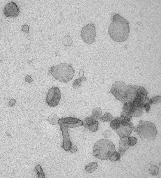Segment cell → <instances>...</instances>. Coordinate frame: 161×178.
I'll return each mask as SVG.
<instances>
[{"label":"cell","mask_w":161,"mask_h":178,"mask_svg":"<svg viewBox=\"0 0 161 178\" xmlns=\"http://www.w3.org/2000/svg\"><path fill=\"white\" fill-rule=\"evenodd\" d=\"M99 122L97 121L95 123L89 125H86L84 122L83 125L85 128H89L90 131L93 132H96L98 129Z\"/></svg>","instance_id":"9a60e30c"},{"label":"cell","mask_w":161,"mask_h":178,"mask_svg":"<svg viewBox=\"0 0 161 178\" xmlns=\"http://www.w3.org/2000/svg\"><path fill=\"white\" fill-rule=\"evenodd\" d=\"M35 170L39 178H45V173L40 165H38L35 167Z\"/></svg>","instance_id":"e0dca14e"},{"label":"cell","mask_w":161,"mask_h":178,"mask_svg":"<svg viewBox=\"0 0 161 178\" xmlns=\"http://www.w3.org/2000/svg\"><path fill=\"white\" fill-rule=\"evenodd\" d=\"M131 108L130 104H124L123 110L124 111L126 112L128 114L129 113L130 111Z\"/></svg>","instance_id":"83f0119b"},{"label":"cell","mask_w":161,"mask_h":178,"mask_svg":"<svg viewBox=\"0 0 161 178\" xmlns=\"http://www.w3.org/2000/svg\"><path fill=\"white\" fill-rule=\"evenodd\" d=\"M118 153L120 154L121 156H123L125 155V151L123 149L119 148Z\"/></svg>","instance_id":"e575fe53"},{"label":"cell","mask_w":161,"mask_h":178,"mask_svg":"<svg viewBox=\"0 0 161 178\" xmlns=\"http://www.w3.org/2000/svg\"><path fill=\"white\" fill-rule=\"evenodd\" d=\"M129 144L131 146H133L136 144L137 142V138L133 137H129Z\"/></svg>","instance_id":"4316f807"},{"label":"cell","mask_w":161,"mask_h":178,"mask_svg":"<svg viewBox=\"0 0 161 178\" xmlns=\"http://www.w3.org/2000/svg\"><path fill=\"white\" fill-rule=\"evenodd\" d=\"M116 151L115 146L112 142L107 139H101L95 144L93 155L99 160H108Z\"/></svg>","instance_id":"277c9868"},{"label":"cell","mask_w":161,"mask_h":178,"mask_svg":"<svg viewBox=\"0 0 161 178\" xmlns=\"http://www.w3.org/2000/svg\"><path fill=\"white\" fill-rule=\"evenodd\" d=\"M46 97V102L50 107H54L58 105L61 97V94L58 87H52L49 89Z\"/></svg>","instance_id":"ba28073f"},{"label":"cell","mask_w":161,"mask_h":178,"mask_svg":"<svg viewBox=\"0 0 161 178\" xmlns=\"http://www.w3.org/2000/svg\"><path fill=\"white\" fill-rule=\"evenodd\" d=\"M128 115V113L123 111L121 114V117L123 118L127 117Z\"/></svg>","instance_id":"d590c367"},{"label":"cell","mask_w":161,"mask_h":178,"mask_svg":"<svg viewBox=\"0 0 161 178\" xmlns=\"http://www.w3.org/2000/svg\"><path fill=\"white\" fill-rule=\"evenodd\" d=\"M25 80L26 82L31 83L33 82V79L31 77L28 75L26 76L25 77Z\"/></svg>","instance_id":"d6a6232c"},{"label":"cell","mask_w":161,"mask_h":178,"mask_svg":"<svg viewBox=\"0 0 161 178\" xmlns=\"http://www.w3.org/2000/svg\"><path fill=\"white\" fill-rule=\"evenodd\" d=\"M149 171L153 176H156L158 175L159 172V168L155 165H153L149 169Z\"/></svg>","instance_id":"603a6c76"},{"label":"cell","mask_w":161,"mask_h":178,"mask_svg":"<svg viewBox=\"0 0 161 178\" xmlns=\"http://www.w3.org/2000/svg\"><path fill=\"white\" fill-rule=\"evenodd\" d=\"M86 80H87V78L86 77H80L79 78L75 79L73 83V88L75 89L80 88L82 85V81H86Z\"/></svg>","instance_id":"2e32d148"},{"label":"cell","mask_w":161,"mask_h":178,"mask_svg":"<svg viewBox=\"0 0 161 178\" xmlns=\"http://www.w3.org/2000/svg\"><path fill=\"white\" fill-rule=\"evenodd\" d=\"M3 11L5 15L8 17H17L20 13L19 8L16 3L14 2L7 3Z\"/></svg>","instance_id":"9c48e42d"},{"label":"cell","mask_w":161,"mask_h":178,"mask_svg":"<svg viewBox=\"0 0 161 178\" xmlns=\"http://www.w3.org/2000/svg\"><path fill=\"white\" fill-rule=\"evenodd\" d=\"M16 101H15L14 99L11 100L9 102V105L10 107L13 106L16 103Z\"/></svg>","instance_id":"836d02e7"},{"label":"cell","mask_w":161,"mask_h":178,"mask_svg":"<svg viewBox=\"0 0 161 178\" xmlns=\"http://www.w3.org/2000/svg\"><path fill=\"white\" fill-rule=\"evenodd\" d=\"M78 149L77 146L72 144L69 149V151L72 153H75Z\"/></svg>","instance_id":"f546056e"},{"label":"cell","mask_w":161,"mask_h":178,"mask_svg":"<svg viewBox=\"0 0 161 178\" xmlns=\"http://www.w3.org/2000/svg\"><path fill=\"white\" fill-rule=\"evenodd\" d=\"M29 27L28 25H25L22 27V31L23 32L29 34Z\"/></svg>","instance_id":"f1b7e54d"},{"label":"cell","mask_w":161,"mask_h":178,"mask_svg":"<svg viewBox=\"0 0 161 178\" xmlns=\"http://www.w3.org/2000/svg\"><path fill=\"white\" fill-rule=\"evenodd\" d=\"M113 119L111 113H105L103 117H102L100 120L101 121L105 122L107 121H111Z\"/></svg>","instance_id":"44dd1931"},{"label":"cell","mask_w":161,"mask_h":178,"mask_svg":"<svg viewBox=\"0 0 161 178\" xmlns=\"http://www.w3.org/2000/svg\"><path fill=\"white\" fill-rule=\"evenodd\" d=\"M62 40L63 45L66 46L71 45L73 42L72 39L69 36H66L63 38Z\"/></svg>","instance_id":"d6986e66"},{"label":"cell","mask_w":161,"mask_h":178,"mask_svg":"<svg viewBox=\"0 0 161 178\" xmlns=\"http://www.w3.org/2000/svg\"><path fill=\"white\" fill-rule=\"evenodd\" d=\"M131 146L129 144V136L121 137L119 141V148L123 149L125 151L128 149Z\"/></svg>","instance_id":"7c38bea8"},{"label":"cell","mask_w":161,"mask_h":178,"mask_svg":"<svg viewBox=\"0 0 161 178\" xmlns=\"http://www.w3.org/2000/svg\"><path fill=\"white\" fill-rule=\"evenodd\" d=\"M130 22L121 16L116 13L113 16L112 21L108 27L110 37L116 42H123L128 39L130 30Z\"/></svg>","instance_id":"6da1fadb"},{"label":"cell","mask_w":161,"mask_h":178,"mask_svg":"<svg viewBox=\"0 0 161 178\" xmlns=\"http://www.w3.org/2000/svg\"><path fill=\"white\" fill-rule=\"evenodd\" d=\"M115 118L119 120L120 121L121 125L122 126L129 125L132 128H134L135 126H133V124L131 121H128L126 120H125L123 118L120 117H117Z\"/></svg>","instance_id":"ac0fdd59"},{"label":"cell","mask_w":161,"mask_h":178,"mask_svg":"<svg viewBox=\"0 0 161 178\" xmlns=\"http://www.w3.org/2000/svg\"><path fill=\"white\" fill-rule=\"evenodd\" d=\"M115 119L111 121L110 123V126L111 128L114 130H116L121 125L120 121L115 118Z\"/></svg>","instance_id":"ffe728a7"},{"label":"cell","mask_w":161,"mask_h":178,"mask_svg":"<svg viewBox=\"0 0 161 178\" xmlns=\"http://www.w3.org/2000/svg\"><path fill=\"white\" fill-rule=\"evenodd\" d=\"M121 156L120 154L116 151L113 153L109 157V159L112 161H120Z\"/></svg>","instance_id":"cb8c5ba5"},{"label":"cell","mask_w":161,"mask_h":178,"mask_svg":"<svg viewBox=\"0 0 161 178\" xmlns=\"http://www.w3.org/2000/svg\"><path fill=\"white\" fill-rule=\"evenodd\" d=\"M151 105L149 104L148 102H146L145 104V110L146 111L147 113H148L149 111L151 108Z\"/></svg>","instance_id":"1f68e13d"},{"label":"cell","mask_w":161,"mask_h":178,"mask_svg":"<svg viewBox=\"0 0 161 178\" xmlns=\"http://www.w3.org/2000/svg\"><path fill=\"white\" fill-rule=\"evenodd\" d=\"M96 118L91 116L86 118L84 123L86 125H89L95 123L97 120Z\"/></svg>","instance_id":"d4e9b609"},{"label":"cell","mask_w":161,"mask_h":178,"mask_svg":"<svg viewBox=\"0 0 161 178\" xmlns=\"http://www.w3.org/2000/svg\"><path fill=\"white\" fill-rule=\"evenodd\" d=\"M124 119L128 121H131L132 120V117L127 116V117L123 118Z\"/></svg>","instance_id":"74e56055"},{"label":"cell","mask_w":161,"mask_h":178,"mask_svg":"<svg viewBox=\"0 0 161 178\" xmlns=\"http://www.w3.org/2000/svg\"><path fill=\"white\" fill-rule=\"evenodd\" d=\"M79 75L80 77L83 78L84 77V72L83 69H81L80 70Z\"/></svg>","instance_id":"8d00e7d4"},{"label":"cell","mask_w":161,"mask_h":178,"mask_svg":"<svg viewBox=\"0 0 161 178\" xmlns=\"http://www.w3.org/2000/svg\"><path fill=\"white\" fill-rule=\"evenodd\" d=\"M84 122L75 117H67L59 120V124L60 126L63 136L62 148L66 151H69L72 144L69 137L68 128L79 127L83 125Z\"/></svg>","instance_id":"3957f363"},{"label":"cell","mask_w":161,"mask_h":178,"mask_svg":"<svg viewBox=\"0 0 161 178\" xmlns=\"http://www.w3.org/2000/svg\"><path fill=\"white\" fill-rule=\"evenodd\" d=\"M161 101V96L153 97L150 99L148 102L150 105H157L160 103Z\"/></svg>","instance_id":"7402d4cb"},{"label":"cell","mask_w":161,"mask_h":178,"mask_svg":"<svg viewBox=\"0 0 161 178\" xmlns=\"http://www.w3.org/2000/svg\"><path fill=\"white\" fill-rule=\"evenodd\" d=\"M96 36L95 24L90 23L82 28L81 36L86 43L90 45L95 42Z\"/></svg>","instance_id":"52a82bcc"},{"label":"cell","mask_w":161,"mask_h":178,"mask_svg":"<svg viewBox=\"0 0 161 178\" xmlns=\"http://www.w3.org/2000/svg\"><path fill=\"white\" fill-rule=\"evenodd\" d=\"M102 114V110L101 109L98 107L94 109L92 112V116L97 118Z\"/></svg>","instance_id":"484cf974"},{"label":"cell","mask_w":161,"mask_h":178,"mask_svg":"<svg viewBox=\"0 0 161 178\" xmlns=\"http://www.w3.org/2000/svg\"><path fill=\"white\" fill-rule=\"evenodd\" d=\"M111 133L109 130H106L103 133V136L106 138H108L111 137Z\"/></svg>","instance_id":"4dcf8cb0"},{"label":"cell","mask_w":161,"mask_h":178,"mask_svg":"<svg viewBox=\"0 0 161 178\" xmlns=\"http://www.w3.org/2000/svg\"><path fill=\"white\" fill-rule=\"evenodd\" d=\"M139 122V124L134 127L135 132L138 133L141 139L144 142L154 140L157 134L155 124L150 121L140 120Z\"/></svg>","instance_id":"8992f818"},{"label":"cell","mask_w":161,"mask_h":178,"mask_svg":"<svg viewBox=\"0 0 161 178\" xmlns=\"http://www.w3.org/2000/svg\"><path fill=\"white\" fill-rule=\"evenodd\" d=\"M144 109L139 107L131 108L128 116L131 117H139L142 115Z\"/></svg>","instance_id":"8fae6325"},{"label":"cell","mask_w":161,"mask_h":178,"mask_svg":"<svg viewBox=\"0 0 161 178\" xmlns=\"http://www.w3.org/2000/svg\"><path fill=\"white\" fill-rule=\"evenodd\" d=\"M129 125L122 126L120 125L119 127L116 130L118 134L121 137H128L132 133L134 130Z\"/></svg>","instance_id":"30bf717a"},{"label":"cell","mask_w":161,"mask_h":178,"mask_svg":"<svg viewBox=\"0 0 161 178\" xmlns=\"http://www.w3.org/2000/svg\"><path fill=\"white\" fill-rule=\"evenodd\" d=\"M75 72L71 65L63 63L51 67L49 71V72L56 80L64 83L71 81Z\"/></svg>","instance_id":"5b68a950"},{"label":"cell","mask_w":161,"mask_h":178,"mask_svg":"<svg viewBox=\"0 0 161 178\" xmlns=\"http://www.w3.org/2000/svg\"><path fill=\"white\" fill-rule=\"evenodd\" d=\"M138 87L132 85L127 86L123 82L116 81L112 85L110 92L124 104H130L132 98Z\"/></svg>","instance_id":"7a4b0ae2"},{"label":"cell","mask_w":161,"mask_h":178,"mask_svg":"<svg viewBox=\"0 0 161 178\" xmlns=\"http://www.w3.org/2000/svg\"><path fill=\"white\" fill-rule=\"evenodd\" d=\"M59 118L57 114H51L46 120L49 122L52 125H56L59 124Z\"/></svg>","instance_id":"4fadbf2b"},{"label":"cell","mask_w":161,"mask_h":178,"mask_svg":"<svg viewBox=\"0 0 161 178\" xmlns=\"http://www.w3.org/2000/svg\"><path fill=\"white\" fill-rule=\"evenodd\" d=\"M98 164L95 162H92L85 166V169L86 171L89 173H92L97 169Z\"/></svg>","instance_id":"5bb4252c"}]
</instances>
